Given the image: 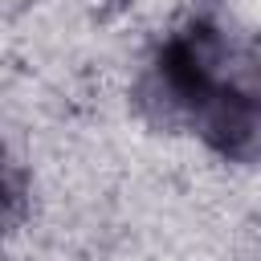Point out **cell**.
Segmentation results:
<instances>
[{
    "label": "cell",
    "instance_id": "cell-1",
    "mask_svg": "<svg viewBox=\"0 0 261 261\" xmlns=\"http://www.w3.org/2000/svg\"><path fill=\"white\" fill-rule=\"evenodd\" d=\"M237 53L212 20H192L175 29L143 69L139 102L155 122H196L212 90L237 69Z\"/></svg>",
    "mask_w": 261,
    "mask_h": 261
},
{
    "label": "cell",
    "instance_id": "cell-2",
    "mask_svg": "<svg viewBox=\"0 0 261 261\" xmlns=\"http://www.w3.org/2000/svg\"><path fill=\"white\" fill-rule=\"evenodd\" d=\"M192 126L224 159H257L261 155V77L237 65L200 106Z\"/></svg>",
    "mask_w": 261,
    "mask_h": 261
}]
</instances>
